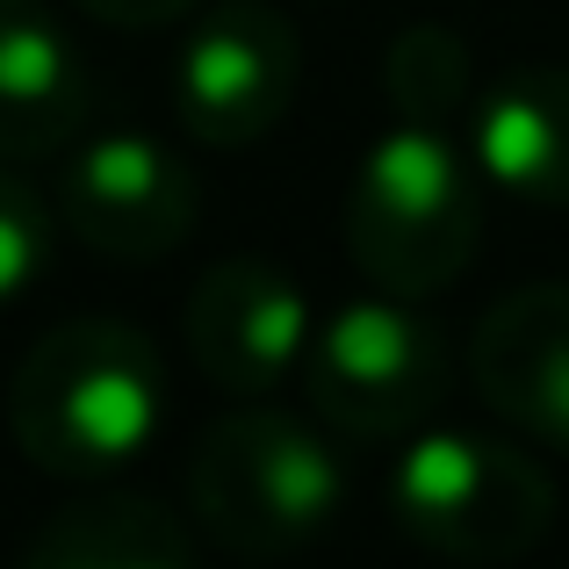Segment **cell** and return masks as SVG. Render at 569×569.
Returning a JSON list of instances; mask_svg holds the SVG:
<instances>
[{"label": "cell", "mask_w": 569, "mask_h": 569, "mask_svg": "<svg viewBox=\"0 0 569 569\" xmlns=\"http://www.w3.org/2000/svg\"><path fill=\"white\" fill-rule=\"evenodd\" d=\"M167 426V361L130 318L51 325L8 382V432L29 469L101 483Z\"/></svg>", "instance_id": "cell-1"}, {"label": "cell", "mask_w": 569, "mask_h": 569, "mask_svg": "<svg viewBox=\"0 0 569 569\" xmlns=\"http://www.w3.org/2000/svg\"><path fill=\"white\" fill-rule=\"evenodd\" d=\"M483 246V173L455 130L389 123L347 181V252L368 289L426 303L455 289Z\"/></svg>", "instance_id": "cell-2"}, {"label": "cell", "mask_w": 569, "mask_h": 569, "mask_svg": "<svg viewBox=\"0 0 569 569\" xmlns=\"http://www.w3.org/2000/svg\"><path fill=\"white\" fill-rule=\"evenodd\" d=\"M188 505L223 556L274 562L318 541L347 505V461L318 426L246 397L231 418L194 440L188 455Z\"/></svg>", "instance_id": "cell-3"}, {"label": "cell", "mask_w": 569, "mask_h": 569, "mask_svg": "<svg viewBox=\"0 0 569 569\" xmlns=\"http://www.w3.org/2000/svg\"><path fill=\"white\" fill-rule=\"evenodd\" d=\"M389 512L426 556L498 569L541 548L556 519L548 469L490 432L461 426H418L389 469Z\"/></svg>", "instance_id": "cell-4"}, {"label": "cell", "mask_w": 569, "mask_h": 569, "mask_svg": "<svg viewBox=\"0 0 569 569\" xmlns=\"http://www.w3.org/2000/svg\"><path fill=\"white\" fill-rule=\"evenodd\" d=\"M303 389L347 440H411L447 397V339L403 296H353L310 332Z\"/></svg>", "instance_id": "cell-5"}, {"label": "cell", "mask_w": 569, "mask_h": 569, "mask_svg": "<svg viewBox=\"0 0 569 569\" xmlns=\"http://www.w3.org/2000/svg\"><path fill=\"white\" fill-rule=\"evenodd\" d=\"M303 51L281 8L267 0H217L173 51V116L194 144H260L289 116Z\"/></svg>", "instance_id": "cell-6"}, {"label": "cell", "mask_w": 569, "mask_h": 569, "mask_svg": "<svg viewBox=\"0 0 569 569\" xmlns=\"http://www.w3.org/2000/svg\"><path fill=\"white\" fill-rule=\"evenodd\" d=\"M51 209L80 246L109 260H167L202 217V181L173 144L144 130H109V138L72 144Z\"/></svg>", "instance_id": "cell-7"}, {"label": "cell", "mask_w": 569, "mask_h": 569, "mask_svg": "<svg viewBox=\"0 0 569 569\" xmlns=\"http://www.w3.org/2000/svg\"><path fill=\"white\" fill-rule=\"evenodd\" d=\"M310 332V296L274 260H217L188 296V353L223 397H267L303 376Z\"/></svg>", "instance_id": "cell-8"}, {"label": "cell", "mask_w": 569, "mask_h": 569, "mask_svg": "<svg viewBox=\"0 0 569 569\" xmlns=\"http://www.w3.org/2000/svg\"><path fill=\"white\" fill-rule=\"evenodd\" d=\"M469 376L505 426L569 455V281L498 296L469 339Z\"/></svg>", "instance_id": "cell-9"}, {"label": "cell", "mask_w": 569, "mask_h": 569, "mask_svg": "<svg viewBox=\"0 0 569 569\" xmlns=\"http://www.w3.org/2000/svg\"><path fill=\"white\" fill-rule=\"evenodd\" d=\"M94 109L80 43L43 0H0V159L66 152Z\"/></svg>", "instance_id": "cell-10"}, {"label": "cell", "mask_w": 569, "mask_h": 569, "mask_svg": "<svg viewBox=\"0 0 569 569\" xmlns=\"http://www.w3.org/2000/svg\"><path fill=\"white\" fill-rule=\"evenodd\" d=\"M469 159L490 188L533 209H569V66H527L469 109Z\"/></svg>", "instance_id": "cell-11"}, {"label": "cell", "mask_w": 569, "mask_h": 569, "mask_svg": "<svg viewBox=\"0 0 569 569\" xmlns=\"http://www.w3.org/2000/svg\"><path fill=\"white\" fill-rule=\"evenodd\" d=\"M14 569H194V541L152 498H87L66 505Z\"/></svg>", "instance_id": "cell-12"}, {"label": "cell", "mask_w": 569, "mask_h": 569, "mask_svg": "<svg viewBox=\"0 0 569 569\" xmlns=\"http://www.w3.org/2000/svg\"><path fill=\"white\" fill-rule=\"evenodd\" d=\"M382 94L397 109V123H432V130L469 123V109H476L469 43L440 22H411L382 58Z\"/></svg>", "instance_id": "cell-13"}, {"label": "cell", "mask_w": 569, "mask_h": 569, "mask_svg": "<svg viewBox=\"0 0 569 569\" xmlns=\"http://www.w3.org/2000/svg\"><path fill=\"white\" fill-rule=\"evenodd\" d=\"M51 231H58V209L0 159V310L14 296H29L37 274L51 267Z\"/></svg>", "instance_id": "cell-14"}, {"label": "cell", "mask_w": 569, "mask_h": 569, "mask_svg": "<svg viewBox=\"0 0 569 569\" xmlns=\"http://www.w3.org/2000/svg\"><path fill=\"white\" fill-rule=\"evenodd\" d=\"M94 22H116V29H159V22H181L202 0H80Z\"/></svg>", "instance_id": "cell-15"}]
</instances>
